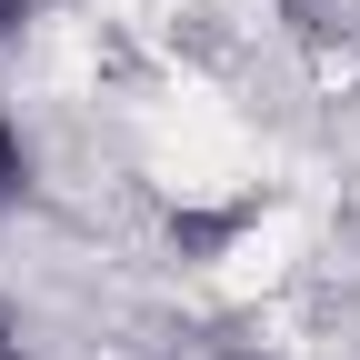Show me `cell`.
<instances>
[{"label":"cell","instance_id":"cell-3","mask_svg":"<svg viewBox=\"0 0 360 360\" xmlns=\"http://www.w3.org/2000/svg\"><path fill=\"white\" fill-rule=\"evenodd\" d=\"M0 360H20V321H11V300H0Z\"/></svg>","mask_w":360,"mask_h":360},{"label":"cell","instance_id":"cell-2","mask_svg":"<svg viewBox=\"0 0 360 360\" xmlns=\"http://www.w3.org/2000/svg\"><path fill=\"white\" fill-rule=\"evenodd\" d=\"M30 11H40V0H0V40H20V30H30Z\"/></svg>","mask_w":360,"mask_h":360},{"label":"cell","instance_id":"cell-4","mask_svg":"<svg viewBox=\"0 0 360 360\" xmlns=\"http://www.w3.org/2000/svg\"><path fill=\"white\" fill-rule=\"evenodd\" d=\"M220 360H260V350H220Z\"/></svg>","mask_w":360,"mask_h":360},{"label":"cell","instance_id":"cell-1","mask_svg":"<svg viewBox=\"0 0 360 360\" xmlns=\"http://www.w3.org/2000/svg\"><path fill=\"white\" fill-rule=\"evenodd\" d=\"M30 170H40V160H30V130L0 110V210H11V200H30Z\"/></svg>","mask_w":360,"mask_h":360}]
</instances>
